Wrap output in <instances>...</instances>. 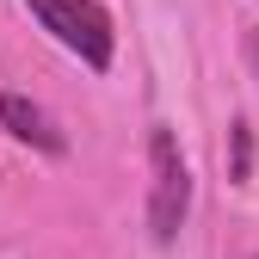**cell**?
I'll return each instance as SVG.
<instances>
[{
	"label": "cell",
	"instance_id": "cell-1",
	"mask_svg": "<svg viewBox=\"0 0 259 259\" xmlns=\"http://www.w3.org/2000/svg\"><path fill=\"white\" fill-rule=\"evenodd\" d=\"M25 7H31V19H37L62 50H74L93 74L111 68V56H117V31H111V13L99 7V0H25Z\"/></svg>",
	"mask_w": 259,
	"mask_h": 259
},
{
	"label": "cell",
	"instance_id": "cell-2",
	"mask_svg": "<svg viewBox=\"0 0 259 259\" xmlns=\"http://www.w3.org/2000/svg\"><path fill=\"white\" fill-rule=\"evenodd\" d=\"M148 167H154V191H148V229L154 241L167 247L179 241L185 229V210H191V167H185V154H179V136L167 123H154L148 130Z\"/></svg>",
	"mask_w": 259,
	"mask_h": 259
},
{
	"label": "cell",
	"instance_id": "cell-3",
	"mask_svg": "<svg viewBox=\"0 0 259 259\" xmlns=\"http://www.w3.org/2000/svg\"><path fill=\"white\" fill-rule=\"evenodd\" d=\"M0 130L19 136V142H31L37 154H62V148H68V136L56 130V117L44 105H31L25 93H0Z\"/></svg>",
	"mask_w": 259,
	"mask_h": 259
},
{
	"label": "cell",
	"instance_id": "cell-4",
	"mask_svg": "<svg viewBox=\"0 0 259 259\" xmlns=\"http://www.w3.org/2000/svg\"><path fill=\"white\" fill-rule=\"evenodd\" d=\"M247 173V123H235V179Z\"/></svg>",
	"mask_w": 259,
	"mask_h": 259
},
{
	"label": "cell",
	"instance_id": "cell-5",
	"mask_svg": "<svg viewBox=\"0 0 259 259\" xmlns=\"http://www.w3.org/2000/svg\"><path fill=\"white\" fill-rule=\"evenodd\" d=\"M253 68H259V37H253Z\"/></svg>",
	"mask_w": 259,
	"mask_h": 259
}]
</instances>
